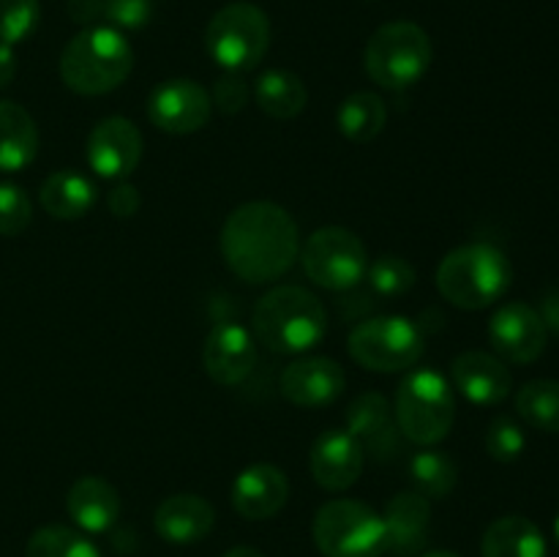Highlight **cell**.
I'll use <instances>...</instances> for the list:
<instances>
[{
	"label": "cell",
	"mask_w": 559,
	"mask_h": 557,
	"mask_svg": "<svg viewBox=\"0 0 559 557\" xmlns=\"http://www.w3.org/2000/svg\"><path fill=\"white\" fill-rule=\"evenodd\" d=\"M306 276L320 287L342 293L358 287L369 271L364 240L344 227H320L306 238L300 249Z\"/></svg>",
	"instance_id": "30bf717a"
},
{
	"label": "cell",
	"mask_w": 559,
	"mask_h": 557,
	"mask_svg": "<svg viewBox=\"0 0 559 557\" xmlns=\"http://www.w3.org/2000/svg\"><path fill=\"white\" fill-rule=\"evenodd\" d=\"M140 205H142L140 191H136V186L126 183V180H120L107 197V208L115 218H131L136 211H140Z\"/></svg>",
	"instance_id": "8d00e7d4"
},
{
	"label": "cell",
	"mask_w": 559,
	"mask_h": 557,
	"mask_svg": "<svg viewBox=\"0 0 559 557\" xmlns=\"http://www.w3.org/2000/svg\"><path fill=\"white\" fill-rule=\"evenodd\" d=\"M25 557H102V552L82 530L47 524L31 535Z\"/></svg>",
	"instance_id": "f546056e"
},
{
	"label": "cell",
	"mask_w": 559,
	"mask_h": 557,
	"mask_svg": "<svg viewBox=\"0 0 559 557\" xmlns=\"http://www.w3.org/2000/svg\"><path fill=\"white\" fill-rule=\"evenodd\" d=\"M314 544L322 557H382L388 552L385 522L360 500H331L314 517Z\"/></svg>",
	"instance_id": "ba28073f"
},
{
	"label": "cell",
	"mask_w": 559,
	"mask_h": 557,
	"mask_svg": "<svg viewBox=\"0 0 559 557\" xmlns=\"http://www.w3.org/2000/svg\"><path fill=\"white\" fill-rule=\"evenodd\" d=\"M211 93L194 80H167L147 96L145 115L164 134H194L211 120Z\"/></svg>",
	"instance_id": "8fae6325"
},
{
	"label": "cell",
	"mask_w": 559,
	"mask_h": 557,
	"mask_svg": "<svg viewBox=\"0 0 559 557\" xmlns=\"http://www.w3.org/2000/svg\"><path fill=\"white\" fill-rule=\"evenodd\" d=\"M38 129L22 104L0 102V173H20L36 158Z\"/></svg>",
	"instance_id": "603a6c76"
},
{
	"label": "cell",
	"mask_w": 559,
	"mask_h": 557,
	"mask_svg": "<svg viewBox=\"0 0 559 557\" xmlns=\"http://www.w3.org/2000/svg\"><path fill=\"white\" fill-rule=\"evenodd\" d=\"M540 320H544L546 331H555L559 333V287L549 289L544 295V304H540Z\"/></svg>",
	"instance_id": "f35d334b"
},
{
	"label": "cell",
	"mask_w": 559,
	"mask_h": 557,
	"mask_svg": "<svg viewBox=\"0 0 559 557\" xmlns=\"http://www.w3.org/2000/svg\"><path fill=\"white\" fill-rule=\"evenodd\" d=\"M289 481L276 464H249L233 481V508L249 522L271 519L287 506Z\"/></svg>",
	"instance_id": "ac0fdd59"
},
{
	"label": "cell",
	"mask_w": 559,
	"mask_h": 557,
	"mask_svg": "<svg viewBox=\"0 0 559 557\" xmlns=\"http://www.w3.org/2000/svg\"><path fill=\"white\" fill-rule=\"evenodd\" d=\"M420 557H459L456 552H448V549H435V552H424Z\"/></svg>",
	"instance_id": "b9f144b4"
},
{
	"label": "cell",
	"mask_w": 559,
	"mask_h": 557,
	"mask_svg": "<svg viewBox=\"0 0 559 557\" xmlns=\"http://www.w3.org/2000/svg\"><path fill=\"white\" fill-rule=\"evenodd\" d=\"M555 538H557V546H559V513H557V519H555Z\"/></svg>",
	"instance_id": "7bdbcfd3"
},
{
	"label": "cell",
	"mask_w": 559,
	"mask_h": 557,
	"mask_svg": "<svg viewBox=\"0 0 559 557\" xmlns=\"http://www.w3.org/2000/svg\"><path fill=\"white\" fill-rule=\"evenodd\" d=\"M388 535V549L399 557H413L424 552L426 541H429V524H431V502L420 491H399L391 497L382 513Z\"/></svg>",
	"instance_id": "ffe728a7"
},
{
	"label": "cell",
	"mask_w": 559,
	"mask_h": 557,
	"mask_svg": "<svg viewBox=\"0 0 559 557\" xmlns=\"http://www.w3.org/2000/svg\"><path fill=\"white\" fill-rule=\"evenodd\" d=\"M38 202L44 211L60 222H74L82 218L93 205H96V186L74 169H60L52 173L41 183Z\"/></svg>",
	"instance_id": "cb8c5ba5"
},
{
	"label": "cell",
	"mask_w": 559,
	"mask_h": 557,
	"mask_svg": "<svg viewBox=\"0 0 559 557\" xmlns=\"http://www.w3.org/2000/svg\"><path fill=\"white\" fill-rule=\"evenodd\" d=\"M66 508L82 533H107L120 517V495L107 478L82 475L71 484Z\"/></svg>",
	"instance_id": "7402d4cb"
},
{
	"label": "cell",
	"mask_w": 559,
	"mask_h": 557,
	"mask_svg": "<svg viewBox=\"0 0 559 557\" xmlns=\"http://www.w3.org/2000/svg\"><path fill=\"white\" fill-rule=\"evenodd\" d=\"M347 431L358 440L364 453L374 459H391L399 453V431L396 415L382 393L369 391L360 393L347 407Z\"/></svg>",
	"instance_id": "e0dca14e"
},
{
	"label": "cell",
	"mask_w": 559,
	"mask_h": 557,
	"mask_svg": "<svg viewBox=\"0 0 559 557\" xmlns=\"http://www.w3.org/2000/svg\"><path fill=\"white\" fill-rule=\"evenodd\" d=\"M202 364L218 386H240L257 366V344L240 322H218L205 339Z\"/></svg>",
	"instance_id": "5bb4252c"
},
{
	"label": "cell",
	"mask_w": 559,
	"mask_h": 557,
	"mask_svg": "<svg viewBox=\"0 0 559 557\" xmlns=\"http://www.w3.org/2000/svg\"><path fill=\"white\" fill-rule=\"evenodd\" d=\"M388 123V107L377 93L358 91L344 98L336 109V126L349 142H371Z\"/></svg>",
	"instance_id": "4316f807"
},
{
	"label": "cell",
	"mask_w": 559,
	"mask_h": 557,
	"mask_svg": "<svg viewBox=\"0 0 559 557\" xmlns=\"http://www.w3.org/2000/svg\"><path fill=\"white\" fill-rule=\"evenodd\" d=\"M451 377L459 393L467 402L480 404V407L500 404L513 388V377L506 360H500L497 355L480 353V349H467V353L456 355L451 366Z\"/></svg>",
	"instance_id": "d6986e66"
},
{
	"label": "cell",
	"mask_w": 559,
	"mask_h": 557,
	"mask_svg": "<svg viewBox=\"0 0 559 557\" xmlns=\"http://www.w3.org/2000/svg\"><path fill=\"white\" fill-rule=\"evenodd\" d=\"M216 524V511L211 502L191 491H180V495L167 497L162 506L153 513V528L169 544H197L205 538Z\"/></svg>",
	"instance_id": "44dd1931"
},
{
	"label": "cell",
	"mask_w": 559,
	"mask_h": 557,
	"mask_svg": "<svg viewBox=\"0 0 559 557\" xmlns=\"http://www.w3.org/2000/svg\"><path fill=\"white\" fill-rule=\"evenodd\" d=\"M393 415L402 437L415 446H437L456 420V399L451 382L437 369H413L396 388Z\"/></svg>",
	"instance_id": "5b68a950"
},
{
	"label": "cell",
	"mask_w": 559,
	"mask_h": 557,
	"mask_svg": "<svg viewBox=\"0 0 559 557\" xmlns=\"http://www.w3.org/2000/svg\"><path fill=\"white\" fill-rule=\"evenodd\" d=\"M511 276V262L497 246L467 244L442 257L437 268V289L456 309L478 311L508 293Z\"/></svg>",
	"instance_id": "277c9868"
},
{
	"label": "cell",
	"mask_w": 559,
	"mask_h": 557,
	"mask_svg": "<svg viewBox=\"0 0 559 557\" xmlns=\"http://www.w3.org/2000/svg\"><path fill=\"white\" fill-rule=\"evenodd\" d=\"M153 0H102V16L112 22V27L140 31L151 22Z\"/></svg>",
	"instance_id": "e575fe53"
},
{
	"label": "cell",
	"mask_w": 559,
	"mask_h": 557,
	"mask_svg": "<svg viewBox=\"0 0 559 557\" xmlns=\"http://www.w3.org/2000/svg\"><path fill=\"white\" fill-rule=\"evenodd\" d=\"M484 557H546V538L527 517H500L480 541Z\"/></svg>",
	"instance_id": "d4e9b609"
},
{
	"label": "cell",
	"mask_w": 559,
	"mask_h": 557,
	"mask_svg": "<svg viewBox=\"0 0 559 557\" xmlns=\"http://www.w3.org/2000/svg\"><path fill=\"white\" fill-rule=\"evenodd\" d=\"M409 478H413L415 491L431 497V500H442L456 486L459 467L453 457H448L440 448L429 446L424 451L413 453V459H409Z\"/></svg>",
	"instance_id": "83f0119b"
},
{
	"label": "cell",
	"mask_w": 559,
	"mask_h": 557,
	"mask_svg": "<svg viewBox=\"0 0 559 557\" xmlns=\"http://www.w3.org/2000/svg\"><path fill=\"white\" fill-rule=\"evenodd\" d=\"M371 289L382 298H399V295L409 293L415 284V268L409 265L404 257L399 254H385L380 260L369 262V271H366Z\"/></svg>",
	"instance_id": "4dcf8cb0"
},
{
	"label": "cell",
	"mask_w": 559,
	"mask_h": 557,
	"mask_svg": "<svg viewBox=\"0 0 559 557\" xmlns=\"http://www.w3.org/2000/svg\"><path fill=\"white\" fill-rule=\"evenodd\" d=\"M544 320L530 304L513 300L500 306L489 320V342L495 347L497 358L508 364H533L546 349Z\"/></svg>",
	"instance_id": "7c38bea8"
},
{
	"label": "cell",
	"mask_w": 559,
	"mask_h": 557,
	"mask_svg": "<svg viewBox=\"0 0 559 557\" xmlns=\"http://www.w3.org/2000/svg\"><path fill=\"white\" fill-rule=\"evenodd\" d=\"M33 218V202L16 183H0V235L14 238L25 233Z\"/></svg>",
	"instance_id": "d6a6232c"
},
{
	"label": "cell",
	"mask_w": 559,
	"mask_h": 557,
	"mask_svg": "<svg viewBox=\"0 0 559 557\" xmlns=\"http://www.w3.org/2000/svg\"><path fill=\"white\" fill-rule=\"evenodd\" d=\"M66 11L76 25L91 27L102 16V0H66Z\"/></svg>",
	"instance_id": "74e56055"
},
{
	"label": "cell",
	"mask_w": 559,
	"mask_h": 557,
	"mask_svg": "<svg viewBox=\"0 0 559 557\" xmlns=\"http://www.w3.org/2000/svg\"><path fill=\"white\" fill-rule=\"evenodd\" d=\"M347 349L358 366L380 375L409 371L424 358V333L413 320L399 315L369 317L349 331Z\"/></svg>",
	"instance_id": "9c48e42d"
},
{
	"label": "cell",
	"mask_w": 559,
	"mask_h": 557,
	"mask_svg": "<svg viewBox=\"0 0 559 557\" xmlns=\"http://www.w3.org/2000/svg\"><path fill=\"white\" fill-rule=\"evenodd\" d=\"M347 377L333 358H300L284 366L278 377V391L295 407H325L342 396Z\"/></svg>",
	"instance_id": "9a60e30c"
},
{
	"label": "cell",
	"mask_w": 559,
	"mask_h": 557,
	"mask_svg": "<svg viewBox=\"0 0 559 557\" xmlns=\"http://www.w3.org/2000/svg\"><path fill=\"white\" fill-rule=\"evenodd\" d=\"M524 446H527V440H524V431L516 420L508 418V415L491 420L489 431H486V451L491 459L506 464L516 462L524 453Z\"/></svg>",
	"instance_id": "836d02e7"
},
{
	"label": "cell",
	"mask_w": 559,
	"mask_h": 557,
	"mask_svg": "<svg viewBox=\"0 0 559 557\" xmlns=\"http://www.w3.org/2000/svg\"><path fill=\"white\" fill-rule=\"evenodd\" d=\"M257 104L265 115L276 120H293L298 118L309 102V91H306L304 80L287 69H271L260 74L254 85Z\"/></svg>",
	"instance_id": "484cf974"
},
{
	"label": "cell",
	"mask_w": 559,
	"mask_h": 557,
	"mask_svg": "<svg viewBox=\"0 0 559 557\" xmlns=\"http://www.w3.org/2000/svg\"><path fill=\"white\" fill-rule=\"evenodd\" d=\"M516 410L533 429L559 435V380H533L522 386Z\"/></svg>",
	"instance_id": "f1b7e54d"
},
{
	"label": "cell",
	"mask_w": 559,
	"mask_h": 557,
	"mask_svg": "<svg viewBox=\"0 0 559 557\" xmlns=\"http://www.w3.org/2000/svg\"><path fill=\"white\" fill-rule=\"evenodd\" d=\"M435 60L429 33L407 20L377 27L364 49V69L380 87L404 91L429 71Z\"/></svg>",
	"instance_id": "8992f818"
},
{
	"label": "cell",
	"mask_w": 559,
	"mask_h": 557,
	"mask_svg": "<svg viewBox=\"0 0 559 557\" xmlns=\"http://www.w3.org/2000/svg\"><path fill=\"white\" fill-rule=\"evenodd\" d=\"M211 102L213 107L224 115L240 112V109L249 104V85H246L243 76L235 74V71H224L216 80V85H213Z\"/></svg>",
	"instance_id": "d590c367"
},
{
	"label": "cell",
	"mask_w": 559,
	"mask_h": 557,
	"mask_svg": "<svg viewBox=\"0 0 559 557\" xmlns=\"http://www.w3.org/2000/svg\"><path fill=\"white\" fill-rule=\"evenodd\" d=\"M224 557H265V555L257 552L254 546H235V549H229Z\"/></svg>",
	"instance_id": "60d3db41"
},
{
	"label": "cell",
	"mask_w": 559,
	"mask_h": 557,
	"mask_svg": "<svg viewBox=\"0 0 559 557\" xmlns=\"http://www.w3.org/2000/svg\"><path fill=\"white\" fill-rule=\"evenodd\" d=\"M134 69L129 38L109 25L82 27L60 55V80L80 96H104L123 85Z\"/></svg>",
	"instance_id": "3957f363"
},
{
	"label": "cell",
	"mask_w": 559,
	"mask_h": 557,
	"mask_svg": "<svg viewBox=\"0 0 559 557\" xmlns=\"http://www.w3.org/2000/svg\"><path fill=\"white\" fill-rule=\"evenodd\" d=\"M366 453L347 429H328L311 448L309 467L317 486L325 491H344L364 473Z\"/></svg>",
	"instance_id": "2e32d148"
},
{
	"label": "cell",
	"mask_w": 559,
	"mask_h": 557,
	"mask_svg": "<svg viewBox=\"0 0 559 557\" xmlns=\"http://www.w3.org/2000/svg\"><path fill=\"white\" fill-rule=\"evenodd\" d=\"M14 74H16V55H14V49H11V44L0 42V87L11 85Z\"/></svg>",
	"instance_id": "ab89813d"
},
{
	"label": "cell",
	"mask_w": 559,
	"mask_h": 557,
	"mask_svg": "<svg viewBox=\"0 0 559 557\" xmlns=\"http://www.w3.org/2000/svg\"><path fill=\"white\" fill-rule=\"evenodd\" d=\"M222 257L229 271L249 284L282 278L300 257L298 224L276 202H246L222 227Z\"/></svg>",
	"instance_id": "6da1fadb"
},
{
	"label": "cell",
	"mask_w": 559,
	"mask_h": 557,
	"mask_svg": "<svg viewBox=\"0 0 559 557\" xmlns=\"http://www.w3.org/2000/svg\"><path fill=\"white\" fill-rule=\"evenodd\" d=\"M41 5L38 0H0V42L20 44L36 31Z\"/></svg>",
	"instance_id": "1f68e13d"
},
{
	"label": "cell",
	"mask_w": 559,
	"mask_h": 557,
	"mask_svg": "<svg viewBox=\"0 0 559 557\" xmlns=\"http://www.w3.org/2000/svg\"><path fill=\"white\" fill-rule=\"evenodd\" d=\"M142 158V131L134 120L109 115L87 137V164L107 180H126Z\"/></svg>",
	"instance_id": "4fadbf2b"
},
{
	"label": "cell",
	"mask_w": 559,
	"mask_h": 557,
	"mask_svg": "<svg viewBox=\"0 0 559 557\" xmlns=\"http://www.w3.org/2000/svg\"><path fill=\"white\" fill-rule=\"evenodd\" d=\"M207 55L224 71L257 69L271 47V20L254 3H229L213 14L205 31Z\"/></svg>",
	"instance_id": "52a82bcc"
},
{
	"label": "cell",
	"mask_w": 559,
	"mask_h": 557,
	"mask_svg": "<svg viewBox=\"0 0 559 557\" xmlns=\"http://www.w3.org/2000/svg\"><path fill=\"white\" fill-rule=\"evenodd\" d=\"M254 333L260 344L282 355L314 349L328 331V311L314 293L298 284L267 289L254 306Z\"/></svg>",
	"instance_id": "7a4b0ae2"
}]
</instances>
